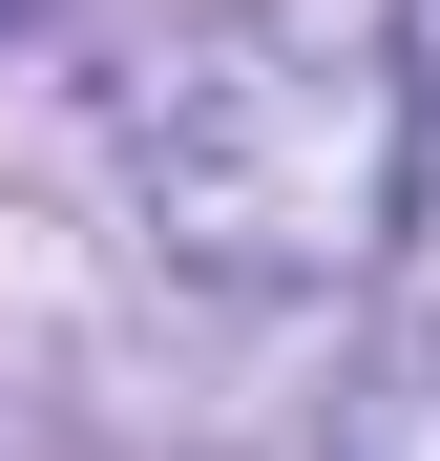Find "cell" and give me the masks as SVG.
I'll return each instance as SVG.
<instances>
[{"label": "cell", "instance_id": "obj_1", "mask_svg": "<svg viewBox=\"0 0 440 461\" xmlns=\"http://www.w3.org/2000/svg\"><path fill=\"white\" fill-rule=\"evenodd\" d=\"M105 147L147 230L231 294H315L356 252H399L419 210V105H399V42H356L336 0H210L105 85Z\"/></svg>", "mask_w": 440, "mask_h": 461}, {"label": "cell", "instance_id": "obj_2", "mask_svg": "<svg viewBox=\"0 0 440 461\" xmlns=\"http://www.w3.org/2000/svg\"><path fill=\"white\" fill-rule=\"evenodd\" d=\"M336 461H440V315H419V336L336 399Z\"/></svg>", "mask_w": 440, "mask_h": 461}, {"label": "cell", "instance_id": "obj_3", "mask_svg": "<svg viewBox=\"0 0 440 461\" xmlns=\"http://www.w3.org/2000/svg\"><path fill=\"white\" fill-rule=\"evenodd\" d=\"M399 105H419V147H440V0H399Z\"/></svg>", "mask_w": 440, "mask_h": 461}, {"label": "cell", "instance_id": "obj_4", "mask_svg": "<svg viewBox=\"0 0 440 461\" xmlns=\"http://www.w3.org/2000/svg\"><path fill=\"white\" fill-rule=\"evenodd\" d=\"M0 22H42V0H0Z\"/></svg>", "mask_w": 440, "mask_h": 461}]
</instances>
